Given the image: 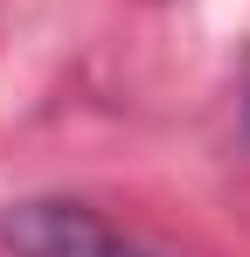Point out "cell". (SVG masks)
<instances>
[{
    "mask_svg": "<svg viewBox=\"0 0 250 257\" xmlns=\"http://www.w3.org/2000/svg\"><path fill=\"white\" fill-rule=\"evenodd\" d=\"M0 236L14 257H153L139 243H125L83 202H21V209L0 215Z\"/></svg>",
    "mask_w": 250,
    "mask_h": 257,
    "instance_id": "6da1fadb",
    "label": "cell"
}]
</instances>
